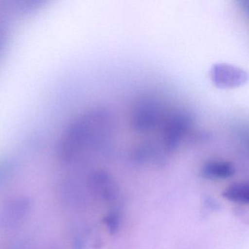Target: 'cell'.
Masks as SVG:
<instances>
[{
	"label": "cell",
	"instance_id": "1",
	"mask_svg": "<svg viewBox=\"0 0 249 249\" xmlns=\"http://www.w3.org/2000/svg\"><path fill=\"white\" fill-rule=\"evenodd\" d=\"M31 202L27 197L11 199L0 209V227L14 228L21 224L28 216Z\"/></svg>",
	"mask_w": 249,
	"mask_h": 249
},
{
	"label": "cell",
	"instance_id": "3",
	"mask_svg": "<svg viewBox=\"0 0 249 249\" xmlns=\"http://www.w3.org/2000/svg\"><path fill=\"white\" fill-rule=\"evenodd\" d=\"M224 196L230 200L241 204L249 202V187L244 183L233 185L224 192Z\"/></svg>",
	"mask_w": 249,
	"mask_h": 249
},
{
	"label": "cell",
	"instance_id": "2",
	"mask_svg": "<svg viewBox=\"0 0 249 249\" xmlns=\"http://www.w3.org/2000/svg\"><path fill=\"white\" fill-rule=\"evenodd\" d=\"M234 172L232 164L227 161H210L203 167V174L208 178H226L232 176Z\"/></svg>",
	"mask_w": 249,
	"mask_h": 249
}]
</instances>
